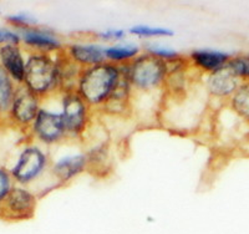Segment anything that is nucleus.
I'll return each instance as SVG.
<instances>
[{"instance_id": "obj_1", "label": "nucleus", "mask_w": 249, "mask_h": 234, "mask_svg": "<svg viewBox=\"0 0 249 234\" xmlns=\"http://www.w3.org/2000/svg\"><path fill=\"white\" fill-rule=\"evenodd\" d=\"M121 76L122 66L111 62L82 69L76 92L90 108H105L119 86Z\"/></svg>"}, {"instance_id": "obj_19", "label": "nucleus", "mask_w": 249, "mask_h": 234, "mask_svg": "<svg viewBox=\"0 0 249 234\" xmlns=\"http://www.w3.org/2000/svg\"><path fill=\"white\" fill-rule=\"evenodd\" d=\"M143 48L146 53H148V54L153 55L156 57H159V59L164 60L168 64L182 60V56L178 51L172 48H168V46L160 45V44H148V45L143 46Z\"/></svg>"}, {"instance_id": "obj_18", "label": "nucleus", "mask_w": 249, "mask_h": 234, "mask_svg": "<svg viewBox=\"0 0 249 234\" xmlns=\"http://www.w3.org/2000/svg\"><path fill=\"white\" fill-rule=\"evenodd\" d=\"M128 33L137 37H170L175 35L171 29L162 28V26L152 25H135L128 30Z\"/></svg>"}, {"instance_id": "obj_5", "label": "nucleus", "mask_w": 249, "mask_h": 234, "mask_svg": "<svg viewBox=\"0 0 249 234\" xmlns=\"http://www.w3.org/2000/svg\"><path fill=\"white\" fill-rule=\"evenodd\" d=\"M50 168V160L43 148L37 146H28L20 153L12 175L20 184H28L43 176Z\"/></svg>"}, {"instance_id": "obj_22", "label": "nucleus", "mask_w": 249, "mask_h": 234, "mask_svg": "<svg viewBox=\"0 0 249 234\" xmlns=\"http://www.w3.org/2000/svg\"><path fill=\"white\" fill-rule=\"evenodd\" d=\"M8 20L17 28H20L21 30H25L29 28H34L36 24V20L34 18H30L26 14H19V15H13L9 17Z\"/></svg>"}, {"instance_id": "obj_2", "label": "nucleus", "mask_w": 249, "mask_h": 234, "mask_svg": "<svg viewBox=\"0 0 249 234\" xmlns=\"http://www.w3.org/2000/svg\"><path fill=\"white\" fill-rule=\"evenodd\" d=\"M24 84L36 96H49L59 91V62L57 54L34 53L26 60Z\"/></svg>"}, {"instance_id": "obj_10", "label": "nucleus", "mask_w": 249, "mask_h": 234, "mask_svg": "<svg viewBox=\"0 0 249 234\" xmlns=\"http://www.w3.org/2000/svg\"><path fill=\"white\" fill-rule=\"evenodd\" d=\"M242 82L243 81L235 76L228 66H226L222 70L207 75L206 90L215 99L231 100Z\"/></svg>"}, {"instance_id": "obj_7", "label": "nucleus", "mask_w": 249, "mask_h": 234, "mask_svg": "<svg viewBox=\"0 0 249 234\" xmlns=\"http://www.w3.org/2000/svg\"><path fill=\"white\" fill-rule=\"evenodd\" d=\"M89 168V155L84 151L68 152L55 158L50 164V172L57 183L71 182Z\"/></svg>"}, {"instance_id": "obj_13", "label": "nucleus", "mask_w": 249, "mask_h": 234, "mask_svg": "<svg viewBox=\"0 0 249 234\" xmlns=\"http://www.w3.org/2000/svg\"><path fill=\"white\" fill-rule=\"evenodd\" d=\"M232 55L215 49H196L190 54L188 61L198 70L203 71L207 75L219 71L228 65Z\"/></svg>"}, {"instance_id": "obj_24", "label": "nucleus", "mask_w": 249, "mask_h": 234, "mask_svg": "<svg viewBox=\"0 0 249 234\" xmlns=\"http://www.w3.org/2000/svg\"><path fill=\"white\" fill-rule=\"evenodd\" d=\"M21 35L9 29H0V44L4 45H18Z\"/></svg>"}, {"instance_id": "obj_6", "label": "nucleus", "mask_w": 249, "mask_h": 234, "mask_svg": "<svg viewBox=\"0 0 249 234\" xmlns=\"http://www.w3.org/2000/svg\"><path fill=\"white\" fill-rule=\"evenodd\" d=\"M35 137L44 144H59L68 138L61 113L41 108L33 124Z\"/></svg>"}, {"instance_id": "obj_20", "label": "nucleus", "mask_w": 249, "mask_h": 234, "mask_svg": "<svg viewBox=\"0 0 249 234\" xmlns=\"http://www.w3.org/2000/svg\"><path fill=\"white\" fill-rule=\"evenodd\" d=\"M227 66L242 81H249V54H241L232 56V59L230 60Z\"/></svg>"}, {"instance_id": "obj_4", "label": "nucleus", "mask_w": 249, "mask_h": 234, "mask_svg": "<svg viewBox=\"0 0 249 234\" xmlns=\"http://www.w3.org/2000/svg\"><path fill=\"white\" fill-rule=\"evenodd\" d=\"M90 106L76 91L61 92V117L68 138H77L85 132L90 121Z\"/></svg>"}, {"instance_id": "obj_16", "label": "nucleus", "mask_w": 249, "mask_h": 234, "mask_svg": "<svg viewBox=\"0 0 249 234\" xmlns=\"http://www.w3.org/2000/svg\"><path fill=\"white\" fill-rule=\"evenodd\" d=\"M230 106L239 119L249 125V81L242 82L239 89L231 97Z\"/></svg>"}, {"instance_id": "obj_9", "label": "nucleus", "mask_w": 249, "mask_h": 234, "mask_svg": "<svg viewBox=\"0 0 249 234\" xmlns=\"http://www.w3.org/2000/svg\"><path fill=\"white\" fill-rule=\"evenodd\" d=\"M21 39L26 45L41 54H59L64 51V42L55 33L46 29L29 28L21 30Z\"/></svg>"}, {"instance_id": "obj_17", "label": "nucleus", "mask_w": 249, "mask_h": 234, "mask_svg": "<svg viewBox=\"0 0 249 234\" xmlns=\"http://www.w3.org/2000/svg\"><path fill=\"white\" fill-rule=\"evenodd\" d=\"M15 92L9 73L0 65V112L12 108Z\"/></svg>"}, {"instance_id": "obj_14", "label": "nucleus", "mask_w": 249, "mask_h": 234, "mask_svg": "<svg viewBox=\"0 0 249 234\" xmlns=\"http://www.w3.org/2000/svg\"><path fill=\"white\" fill-rule=\"evenodd\" d=\"M0 60H1V66L9 73V76L17 82H24L26 61H24L23 54L17 45L1 46Z\"/></svg>"}, {"instance_id": "obj_12", "label": "nucleus", "mask_w": 249, "mask_h": 234, "mask_svg": "<svg viewBox=\"0 0 249 234\" xmlns=\"http://www.w3.org/2000/svg\"><path fill=\"white\" fill-rule=\"evenodd\" d=\"M36 207V197L29 189L23 187H14L5 199V208L8 215L13 218H29L34 215Z\"/></svg>"}, {"instance_id": "obj_21", "label": "nucleus", "mask_w": 249, "mask_h": 234, "mask_svg": "<svg viewBox=\"0 0 249 234\" xmlns=\"http://www.w3.org/2000/svg\"><path fill=\"white\" fill-rule=\"evenodd\" d=\"M127 33L124 30V29H106V30L101 31L97 34V36L100 37L104 41H112L113 44L116 42H121L122 40H124Z\"/></svg>"}, {"instance_id": "obj_11", "label": "nucleus", "mask_w": 249, "mask_h": 234, "mask_svg": "<svg viewBox=\"0 0 249 234\" xmlns=\"http://www.w3.org/2000/svg\"><path fill=\"white\" fill-rule=\"evenodd\" d=\"M40 97L29 91L28 89L15 93L12 105V115L15 121L21 125L34 124L37 113L40 112Z\"/></svg>"}, {"instance_id": "obj_15", "label": "nucleus", "mask_w": 249, "mask_h": 234, "mask_svg": "<svg viewBox=\"0 0 249 234\" xmlns=\"http://www.w3.org/2000/svg\"><path fill=\"white\" fill-rule=\"evenodd\" d=\"M141 54V48L132 42H116L105 46L106 62L119 66L128 65Z\"/></svg>"}, {"instance_id": "obj_3", "label": "nucleus", "mask_w": 249, "mask_h": 234, "mask_svg": "<svg viewBox=\"0 0 249 234\" xmlns=\"http://www.w3.org/2000/svg\"><path fill=\"white\" fill-rule=\"evenodd\" d=\"M126 68L132 90L141 92L159 90L170 76V64L146 51L126 65Z\"/></svg>"}, {"instance_id": "obj_8", "label": "nucleus", "mask_w": 249, "mask_h": 234, "mask_svg": "<svg viewBox=\"0 0 249 234\" xmlns=\"http://www.w3.org/2000/svg\"><path fill=\"white\" fill-rule=\"evenodd\" d=\"M66 56L81 69L92 68L106 62L105 46L97 42H71L64 49Z\"/></svg>"}, {"instance_id": "obj_23", "label": "nucleus", "mask_w": 249, "mask_h": 234, "mask_svg": "<svg viewBox=\"0 0 249 234\" xmlns=\"http://www.w3.org/2000/svg\"><path fill=\"white\" fill-rule=\"evenodd\" d=\"M13 187L10 175L6 172L5 169L0 168V203L5 202L6 197H8Z\"/></svg>"}]
</instances>
